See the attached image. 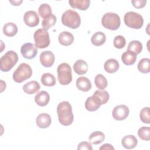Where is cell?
<instances>
[{
	"instance_id": "obj_7",
	"label": "cell",
	"mask_w": 150,
	"mask_h": 150,
	"mask_svg": "<svg viewBox=\"0 0 150 150\" xmlns=\"http://www.w3.org/2000/svg\"><path fill=\"white\" fill-rule=\"evenodd\" d=\"M124 21L125 24L129 28L139 29L142 27L144 19L142 16L135 12L130 11L124 15Z\"/></svg>"
},
{
	"instance_id": "obj_13",
	"label": "cell",
	"mask_w": 150,
	"mask_h": 150,
	"mask_svg": "<svg viewBox=\"0 0 150 150\" xmlns=\"http://www.w3.org/2000/svg\"><path fill=\"white\" fill-rule=\"evenodd\" d=\"M52 119L48 114L42 113L38 115L36 119V123L40 128H46L50 125Z\"/></svg>"
},
{
	"instance_id": "obj_19",
	"label": "cell",
	"mask_w": 150,
	"mask_h": 150,
	"mask_svg": "<svg viewBox=\"0 0 150 150\" xmlns=\"http://www.w3.org/2000/svg\"><path fill=\"white\" fill-rule=\"evenodd\" d=\"M138 143L137 138L133 135H128L124 137L121 140L122 145L126 149L134 148Z\"/></svg>"
},
{
	"instance_id": "obj_33",
	"label": "cell",
	"mask_w": 150,
	"mask_h": 150,
	"mask_svg": "<svg viewBox=\"0 0 150 150\" xmlns=\"http://www.w3.org/2000/svg\"><path fill=\"white\" fill-rule=\"evenodd\" d=\"M56 22V17L54 15H51L50 16L43 19L42 22V26L43 29L48 30L50 28L53 26Z\"/></svg>"
},
{
	"instance_id": "obj_22",
	"label": "cell",
	"mask_w": 150,
	"mask_h": 150,
	"mask_svg": "<svg viewBox=\"0 0 150 150\" xmlns=\"http://www.w3.org/2000/svg\"><path fill=\"white\" fill-rule=\"evenodd\" d=\"M120 65L118 62L114 59H108L104 64V68L105 71L109 73L116 72L119 69Z\"/></svg>"
},
{
	"instance_id": "obj_23",
	"label": "cell",
	"mask_w": 150,
	"mask_h": 150,
	"mask_svg": "<svg viewBox=\"0 0 150 150\" xmlns=\"http://www.w3.org/2000/svg\"><path fill=\"white\" fill-rule=\"evenodd\" d=\"M122 63L125 65H132L135 63L137 60V54L130 51L124 52L121 56Z\"/></svg>"
},
{
	"instance_id": "obj_32",
	"label": "cell",
	"mask_w": 150,
	"mask_h": 150,
	"mask_svg": "<svg viewBox=\"0 0 150 150\" xmlns=\"http://www.w3.org/2000/svg\"><path fill=\"white\" fill-rule=\"evenodd\" d=\"M94 83L97 88L100 90L105 89L108 85V82L106 78L101 74L96 75L94 79Z\"/></svg>"
},
{
	"instance_id": "obj_10",
	"label": "cell",
	"mask_w": 150,
	"mask_h": 150,
	"mask_svg": "<svg viewBox=\"0 0 150 150\" xmlns=\"http://www.w3.org/2000/svg\"><path fill=\"white\" fill-rule=\"evenodd\" d=\"M21 52L23 57L27 59H32L37 54L36 47L31 43H26L21 47Z\"/></svg>"
},
{
	"instance_id": "obj_14",
	"label": "cell",
	"mask_w": 150,
	"mask_h": 150,
	"mask_svg": "<svg viewBox=\"0 0 150 150\" xmlns=\"http://www.w3.org/2000/svg\"><path fill=\"white\" fill-rule=\"evenodd\" d=\"M101 105L100 101L93 95L88 97L85 102V107L89 111H95Z\"/></svg>"
},
{
	"instance_id": "obj_28",
	"label": "cell",
	"mask_w": 150,
	"mask_h": 150,
	"mask_svg": "<svg viewBox=\"0 0 150 150\" xmlns=\"http://www.w3.org/2000/svg\"><path fill=\"white\" fill-rule=\"evenodd\" d=\"M142 50V44L138 40H134L129 42L128 45L127 50L132 52L136 54L141 52Z\"/></svg>"
},
{
	"instance_id": "obj_1",
	"label": "cell",
	"mask_w": 150,
	"mask_h": 150,
	"mask_svg": "<svg viewBox=\"0 0 150 150\" xmlns=\"http://www.w3.org/2000/svg\"><path fill=\"white\" fill-rule=\"evenodd\" d=\"M57 113L59 121L62 125L68 126L73 123L74 115L72 112L71 105L68 101H64L58 104Z\"/></svg>"
},
{
	"instance_id": "obj_26",
	"label": "cell",
	"mask_w": 150,
	"mask_h": 150,
	"mask_svg": "<svg viewBox=\"0 0 150 150\" xmlns=\"http://www.w3.org/2000/svg\"><path fill=\"white\" fill-rule=\"evenodd\" d=\"M105 139V135L101 131H94L92 132L88 138L89 142L94 145H97L101 143Z\"/></svg>"
},
{
	"instance_id": "obj_8",
	"label": "cell",
	"mask_w": 150,
	"mask_h": 150,
	"mask_svg": "<svg viewBox=\"0 0 150 150\" xmlns=\"http://www.w3.org/2000/svg\"><path fill=\"white\" fill-rule=\"evenodd\" d=\"M35 45L37 48L44 49L50 45V37L49 32L45 29H39L33 35Z\"/></svg>"
},
{
	"instance_id": "obj_36",
	"label": "cell",
	"mask_w": 150,
	"mask_h": 150,
	"mask_svg": "<svg viewBox=\"0 0 150 150\" xmlns=\"http://www.w3.org/2000/svg\"><path fill=\"white\" fill-rule=\"evenodd\" d=\"M126 44V40L125 38L121 35L116 36L113 40V45L115 48L122 49Z\"/></svg>"
},
{
	"instance_id": "obj_37",
	"label": "cell",
	"mask_w": 150,
	"mask_h": 150,
	"mask_svg": "<svg viewBox=\"0 0 150 150\" xmlns=\"http://www.w3.org/2000/svg\"><path fill=\"white\" fill-rule=\"evenodd\" d=\"M131 3L135 8L139 9L144 8L145 6L146 0H132L131 1Z\"/></svg>"
},
{
	"instance_id": "obj_38",
	"label": "cell",
	"mask_w": 150,
	"mask_h": 150,
	"mask_svg": "<svg viewBox=\"0 0 150 150\" xmlns=\"http://www.w3.org/2000/svg\"><path fill=\"white\" fill-rule=\"evenodd\" d=\"M77 149L78 150H81V149H87V150H92L93 147L91 145V143L84 141L81 142L80 144H79L78 146H77Z\"/></svg>"
},
{
	"instance_id": "obj_30",
	"label": "cell",
	"mask_w": 150,
	"mask_h": 150,
	"mask_svg": "<svg viewBox=\"0 0 150 150\" xmlns=\"http://www.w3.org/2000/svg\"><path fill=\"white\" fill-rule=\"evenodd\" d=\"M93 96L98 98L101 105L106 104L108 102L110 98L108 93L106 90H96L93 94Z\"/></svg>"
},
{
	"instance_id": "obj_25",
	"label": "cell",
	"mask_w": 150,
	"mask_h": 150,
	"mask_svg": "<svg viewBox=\"0 0 150 150\" xmlns=\"http://www.w3.org/2000/svg\"><path fill=\"white\" fill-rule=\"evenodd\" d=\"M106 40V36L102 32H97L93 34L91 38V42L93 45L96 46H100L103 45Z\"/></svg>"
},
{
	"instance_id": "obj_3",
	"label": "cell",
	"mask_w": 150,
	"mask_h": 150,
	"mask_svg": "<svg viewBox=\"0 0 150 150\" xmlns=\"http://www.w3.org/2000/svg\"><path fill=\"white\" fill-rule=\"evenodd\" d=\"M18 60V54L13 51H8L0 59V69L2 71L7 72L16 64Z\"/></svg>"
},
{
	"instance_id": "obj_6",
	"label": "cell",
	"mask_w": 150,
	"mask_h": 150,
	"mask_svg": "<svg viewBox=\"0 0 150 150\" xmlns=\"http://www.w3.org/2000/svg\"><path fill=\"white\" fill-rule=\"evenodd\" d=\"M101 23L105 28L111 30H115L120 26V18L115 13L107 12L103 16Z\"/></svg>"
},
{
	"instance_id": "obj_39",
	"label": "cell",
	"mask_w": 150,
	"mask_h": 150,
	"mask_svg": "<svg viewBox=\"0 0 150 150\" xmlns=\"http://www.w3.org/2000/svg\"><path fill=\"white\" fill-rule=\"evenodd\" d=\"M100 150H102V149H105V150H114V148L110 144H104V145H103L100 148Z\"/></svg>"
},
{
	"instance_id": "obj_40",
	"label": "cell",
	"mask_w": 150,
	"mask_h": 150,
	"mask_svg": "<svg viewBox=\"0 0 150 150\" xmlns=\"http://www.w3.org/2000/svg\"><path fill=\"white\" fill-rule=\"evenodd\" d=\"M13 5H15V6H18V5H20L22 3V1L21 0V1H9Z\"/></svg>"
},
{
	"instance_id": "obj_34",
	"label": "cell",
	"mask_w": 150,
	"mask_h": 150,
	"mask_svg": "<svg viewBox=\"0 0 150 150\" xmlns=\"http://www.w3.org/2000/svg\"><path fill=\"white\" fill-rule=\"evenodd\" d=\"M138 135L144 140L148 141L150 139V128L148 127H142L138 131Z\"/></svg>"
},
{
	"instance_id": "obj_18",
	"label": "cell",
	"mask_w": 150,
	"mask_h": 150,
	"mask_svg": "<svg viewBox=\"0 0 150 150\" xmlns=\"http://www.w3.org/2000/svg\"><path fill=\"white\" fill-rule=\"evenodd\" d=\"M50 96L47 91H41L35 97V101L36 103L41 107L46 106L49 102Z\"/></svg>"
},
{
	"instance_id": "obj_35",
	"label": "cell",
	"mask_w": 150,
	"mask_h": 150,
	"mask_svg": "<svg viewBox=\"0 0 150 150\" xmlns=\"http://www.w3.org/2000/svg\"><path fill=\"white\" fill-rule=\"evenodd\" d=\"M139 118L142 122L148 124L150 123V114L149 107H144L141 110L139 113Z\"/></svg>"
},
{
	"instance_id": "obj_4",
	"label": "cell",
	"mask_w": 150,
	"mask_h": 150,
	"mask_svg": "<svg viewBox=\"0 0 150 150\" xmlns=\"http://www.w3.org/2000/svg\"><path fill=\"white\" fill-rule=\"evenodd\" d=\"M57 80L61 85H67L72 80L71 69L67 63L60 64L57 68Z\"/></svg>"
},
{
	"instance_id": "obj_20",
	"label": "cell",
	"mask_w": 150,
	"mask_h": 150,
	"mask_svg": "<svg viewBox=\"0 0 150 150\" xmlns=\"http://www.w3.org/2000/svg\"><path fill=\"white\" fill-rule=\"evenodd\" d=\"M88 66L87 62L81 59L76 61L73 65L74 71L79 75L86 74L88 71Z\"/></svg>"
},
{
	"instance_id": "obj_12",
	"label": "cell",
	"mask_w": 150,
	"mask_h": 150,
	"mask_svg": "<svg viewBox=\"0 0 150 150\" xmlns=\"http://www.w3.org/2000/svg\"><path fill=\"white\" fill-rule=\"evenodd\" d=\"M55 56L53 53L50 50L42 52L40 54V62L45 67H50L54 64Z\"/></svg>"
},
{
	"instance_id": "obj_11",
	"label": "cell",
	"mask_w": 150,
	"mask_h": 150,
	"mask_svg": "<svg viewBox=\"0 0 150 150\" xmlns=\"http://www.w3.org/2000/svg\"><path fill=\"white\" fill-rule=\"evenodd\" d=\"M25 23L29 27H35L39 23V18L37 13L34 11L26 12L23 16Z\"/></svg>"
},
{
	"instance_id": "obj_24",
	"label": "cell",
	"mask_w": 150,
	"mask_h": 150,
	"mask_svg": "<svg viewBox=\"0 0 150 150\" xmlns=\"http://www.w3.org/2000/svg\"><path fill=\"white\" fill-rule=\"evenodd\" d=\"M18 32L17 26L12 22H8L4 25L3 27V33L8 37L14 36Z\"/></svg>"
},
{
	"instance_id": "obj_15",
	"label": "cell",
	"mask_w": 150,
	"mask_h": 150,
	"mask_svg": "<svg viewBox=\"0 0 150 150\" xmlns=\"http://www.w3.org/2000/svg\"><path fill=\"white\" fill-rule=\"evenodd\" d=\"M76 87L82 91H88L91 88V83L90 80L86 77H80L76 80Z\"/></svg>"
},
{
	"instance_id": "obj_16",
	"label": "cell",
	"mask_w": 150,
	"mask_h": 150,
	"mask_svg": "<svg viewBox=\"0 0 150 150\" xmlns=\"http://www.w3.org/2000/svg\"><path fill=\"white\" fill-rule=\"evenodd\" d=\"M58 40L60 44L63 46H69L74 41V36L72 33L67 31L61 32L58 36Z\"/></svg>"
},
{
	"instance_id": "obj_9",
	"label": "cell",
	"mask_w": 150,
	"mask_h": 150,
	"mask_svg": "<svg viewBox=\"0 0 150 150\" xmlns=\"http://www.w3.org/2000/svg\"><path fill=\"white\" fill-rule=\"evenodd\" d=\"M129 113V110L128 107L124 104L118 105L115 106L112 112V117L117 120L121 121L126 119Z\"/></svg>"
},
{
	"instance_id": "obj_17",
	"label": "cell",
	"mask_w": 150,
	"mask_h": 150,
	"mask_svg": "<svg viewBox=\"0 0 150 150\" xmlns=\"http://www.w3.org/2000/svg\"><path fill=\"white\" fill-rule=\"evenodd\" d=\"M23 90L28 94H33L39 91L40 86L39 83L35 80L25 83L23 86Z\"/></svg>"
},
{
	"instance_id": "obj_31",
	"label": "cell",
	"mask_w": 150,
	"mask_h": 150,
	"mask_svg": "<svg viewBox=\"0 0 150 150\" xmlns=\"http://www.w3.org/2000/svg\"><path fill=\"white\" fill-rule=\"evenodd\" d=\"M38 12L39 15L43 19H45L52 15L51 7L47 4H41L39 7Z\"/></svg>"
},
{
	"instance_id": "obj_5",
	"label": "cell",
	"mask_w": 150,
	"mask_h": 150,
	"mask_svg": "<svg viewBox=\"0 0 150 150\" xmlns=\"http://www.w3.org/2000/svg\"><path fill=\"white\" fill-rule=\"evenodd\" d=\"M32 75V70L30 66L25 63L19 64L13 73V80L16 83H22L29 79Z\"/></svg>"
},
{
	"instance_id": "obj_2",
	"label": "cell",
	"mask_w": 150,
	"mask_h": 150,
	"mask_svg": "<svg viewBox=\"0 0 150 150\" xmlns=\"http://www.w3.org/2000/svg\"><path fill=\"white\" fill-rule=\"evenodd\" d=\"M61 19L63 25L73 29L78 28L81 23L79 14L72 9L66 11L62 14Z\"/></svg>"
},
{
	"instance_id": "obj_21",
	"label": "cell",
	"mask_w": 150,
	"mask_h": 150,
	"mask_svg": "<svg viewBox=\"0 0 150 150\" xmlns=\"http://www.w3.org/2000/svg\"><path fill=\"white\" fill-rule=\"evenodd\" d=\"M69 3L73 8H77L81 11L87 10L90 4L89 0H69Z\"/></svg>"
},
{
	"instance_id": "obj_29",
	"label": "cell",
	"mask_w": 150,
	"mask_h": 150,
	"mask_svg": "<svg viewBox=\"0 0 150 150\" xmlns=\"http://www.w3.org/2000/svg\"><path fill=\"white\" fill-rule=\"evenodd\" d=\"M138 70L142 73H148L150 71V59L143 58L139 60L138 64Z\"/></svg>"
},
{
	"instance_id": "obj_27",
	"label": "cell",
	"mask_w": 150,
	"mask_h": 150,
	"mask_svg": "<svg viewBox=\"0 0 150 150\" xmlns=\"http://www.w3.org/2000/svg\"><path fill=\"white\" fill-rule=\"evenodd\" d=\"M41 83L43 86L52 87L56 84V78L55 77L50 73H45L41 76Z\"/></svg>"
}]
</instances>
